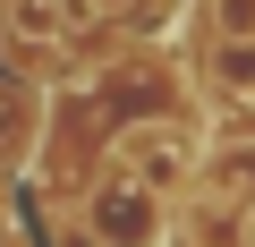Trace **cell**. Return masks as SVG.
<instances>
[{
    "label": "cell",
    "instance_id": "cell-2",
    "mask_svg": "<svg viewBox=\"0 0 255 247\" xmlns=\"http://www.w3.org/2000/svg\"><path fill=\"white\" fill-rule=\"evenodd\" d=\"M119 171H128V179H145L153 196H179V188L196 179V137H187V128H170V119H145V128H128Z\"/></svg>",
    "mask_w": 255,
    "mask_h": 247
},
{
    "label": "cell",
    "instance_id": "cell-5",
    "mask_svg": "<svg viewBox=\"0 0 255 247\" xmlns=\"http://www.w3.org/2000/svg\"><path fill=\"white\" fill-rule=\"evenodd\" d=\"M85 9H94V17H128L136 0H85Z\"/></svg>",
    "mask_w": 255,
    "mask_h": 247
},
{
    "label": "cell",
    "instance_id": "cell-4",
    "mask_svg": "<svg viewBox=\"0 0 255 247\" xmlns=\"http://www.w3.org/2000/svg\"><path fill=\"white\" fill-rule=\"evenodd\" d=\"M221 68H230V85H255V43H221Z\"/></svg>",
    "mask_w": 255,
    "mask_h": 247
},
{
    "label": "cell",
    "instance_id": "cell-1",
    "mask_svg": "<svg viewBox=\"0 0 255 247\" xmlns=\"http://www.w3.org/2000/svg\"><path fill=\"white\" fill-rule=\"evenodd\" d=\"M85 230H94V247H162V239H170V205H162L145 179L111 171V179L85 196Z\"/></svg>",
    "mask_w": 255,
    "mask_h": 247
},
{
    "label": "cell",
    "instance_id": "cell-6",
    "mask_svg": "<svg viewBox=\"0 0 255 247\" xmlns=\"http://www.w3.org/2000/svg\"><path fill=\"white\" fill-rule=\"evenodd\" d=\"M238 247H255V205H247V222H238Z\"/></svg>",
    "mask_w": 255,
    "mask_h": 247
},
{
    "label": "cell",
    "instance_id": "cell-3",
    "mask_svg": "<svg viewBox=\"0 0 255 247\" xmlns=\"http://www.w3.org/2000/svg\"><path fill=\"white\" fill-rule=\"evenodd\" d=\"M213 34L221 43H255V0H213Z\"/></svg>",
    "mask_w": 255,
    "mask_h": 247
}]
</instances>
